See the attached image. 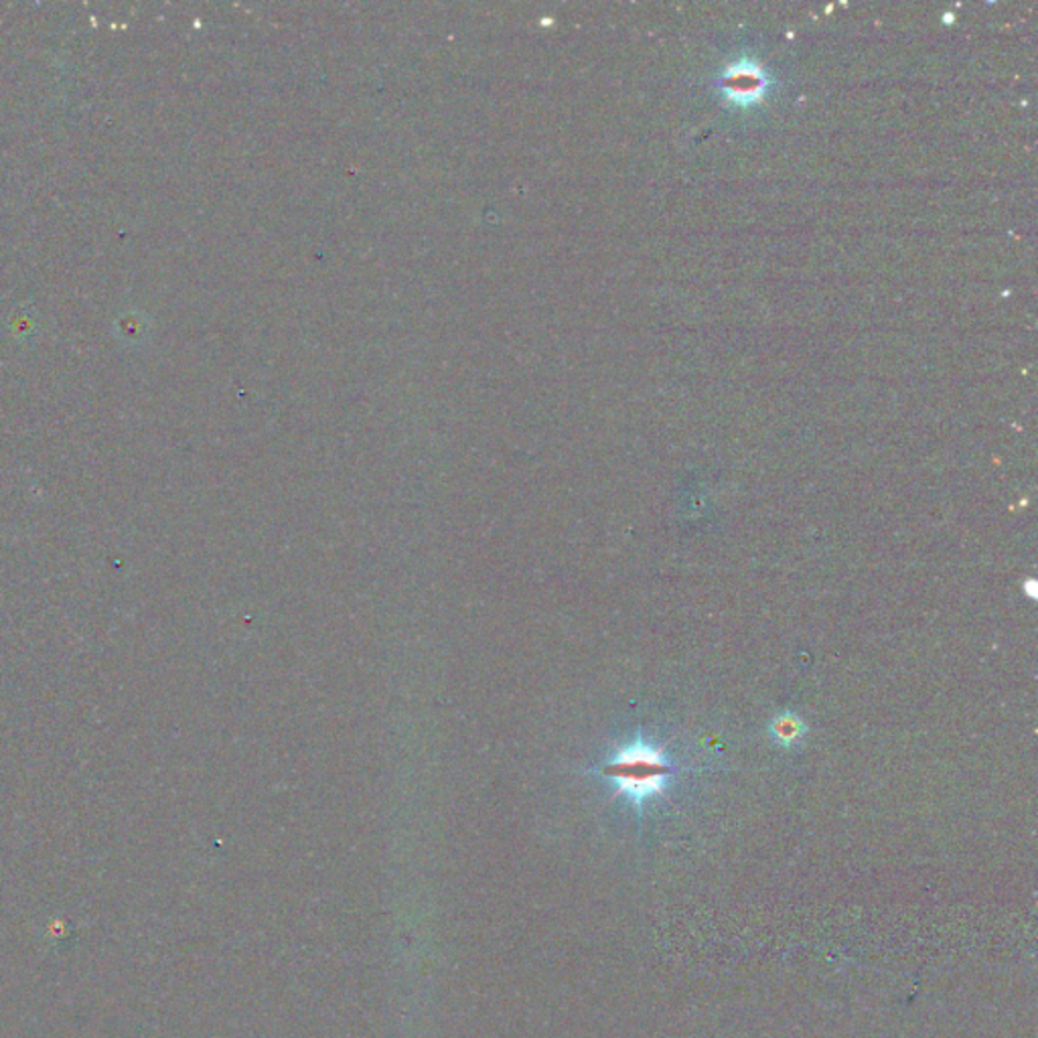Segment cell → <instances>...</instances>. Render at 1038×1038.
<instances>
[{
    "instance_id": "6da1fadb",
    "label": "cell",
    "mask_w": 1038,
    "mask_h": 1038,
    "mask_svg": "<svg viewBox=\"0 0 1038 1038\" xmlns=\"http://www.w3.org/2000/svg\"><path fill=\"white\" fill-rule=\"evenodd\" d=\"M685 771L694 769L676 764L663 749L647 743L641 736L618 749L601 769V773L613 781L617 795H623L639 814L644 812L645 803L663 795L671 779Z\"/></svg>"
},
{
    "instance_id": "7a4b0ae2",
    "label": "cell",
    "mask_w": 1038,
    "mask_h": 1038,
    "mask_svg": "<svg viewBox=\"0 0 1038 1038\" xmlns=\"http://www.w3.org/2000/svg\"><path fill=\"white\" fill-rule=\"evenodd\" d=\"M718 83L728 100H733L736 104L749 105L761 100L771 81L767 78L764 69L749 62H743V64L726 67Z\"/></svg>"
},
{
    "instance_id": "3957f363",
    "label": "cell",
    "mask_w": 1038,
    "mask_h": 1038,
    "mask_svg": "<svg viewBox=\"0 0 1038 1038\" xmlns=\"http://www.w3.org/2000/svg\"><path fill=\"white\" fill-rule=\"evenodd\" d=\"M805 735V724L797 714L783 712L771 723V738L775 740L779 747H795Z\"/></svg>"
}]
</instances>
